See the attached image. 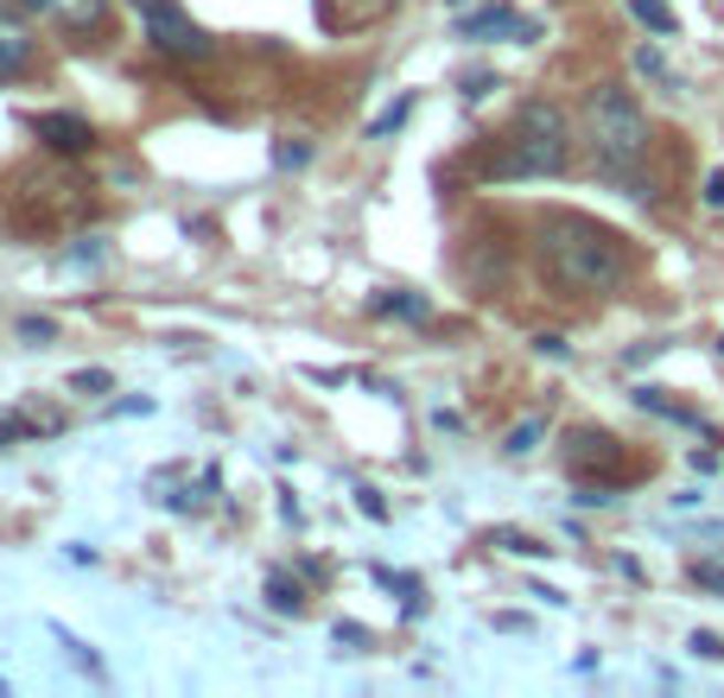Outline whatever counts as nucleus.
Returning a JSON list of instances; mask_svg holds the SVG:
<instances>
[{
	"instance_id": "8",
	"label": "nucleus",
	"mask_w": 724,
	"mask_h": 698,
	"mask_svg": "<svg viewBox=\"0 0 724 698\" xmlns=\"http://www.w3.org/2000/svg\"><path fill=\"white\" fill-rule=\"evenodd\" d=\"M26 7L71 32H103V20H108V0H26Z\"/></svg>"
},
{
	"instance_id": "13",
	"label": "nucleus",
	"mask_w": 724,
	"mask_h": 698,
	"mask_svg": "<svg viewBox=\"0 0 724 698\" xmlns=\"http://www.w3.org/2000/svg\"><path fill=\"white\" fill-rule=\"evenodd\" d=\"M52 635H57V647H64V654H71V661H77L83 673H96V679H103V661H96V647H83L77 635L64 629V622H52Z\"/></svg>"
},
{
	"instance_id": "28",
	"label": "nucleus",
	"mask_w": 724,
	"mask_h": 698,
	"mask_svg": "<svg viewBox=\"0 0 724 698\" xmlns=\"http://www.w3.org/2000/svg\"><path fill=\"white\" fill-rule=\"evenodd\" d=\"M718 356H724V336H718Z\"/></svg>"
},
{
	"instance_id": "16",
	"label": "nucleus",
	"mask_w": 724,
	"mask_h": 698,
	"mask_svg": "<svg viewBox=\"0 0 724 698\" xmlns=\"http://www.w3.org/2000/svg\"><path fill=\"white\" fill-rule=\"evenodd\" d=\"M490 546H509V552H528V559H534V552H546V546L534 540V534H515V527H496Z\"/></svg>"
},
{
	"instance_id": "17",
	"label": "nucleus",
	"mask_w": 724,
	"mask_h": 698,
	"mask_svg": "<svg viewBox=\"0 0 724 698\" xmlns=\"http://www.w3.org/2000/svg\"><path fill=\"white\" fill-rule=\"evenodd\" d=\"M39 426H32V414H0V444H20V439H32Z\"/></svg>"
},
{
	"instance_id": "2",
	"label": "nucleus",
	"mask_w": 724,
	"mask_h": 698,
	"mask_svg": "<svg viewBox=\"0 0 724 698\" xmlns=\"http://www.w3.org/2000/svg\"><path fill=\"white\" fill-rule=\"evenodd\" d=\"M585 140H592L597 172L636 184V165L648 159V115H642V103H636L629 89H617V83H597L592 96H585Z\"/></svg>"
},
{
	"instance_id": "1",
	"label": "nucleus",
	"mask_w": 724,
	"mask_h": 698,
	"mask_svg": "<svg viewBox=\"0 0 724 698\" xmlns=\"http://www.w3.org/2000/svg\"><path fill=\"white\" fill-rule=\"evenodd\" d=\"M541 267L560 292H617L629 273L617 229H604L592 216H546L541 223Z\"/></svg>"
},
{
	"instance_id": "25",
	"label": "nucleus",
	"mask_w": 724,
	"mask_h": 698,
	"mask_svg": "<svg viewBox=\"0 0 724 698\" xmlns=\"http://www.w3.org/2000/svg\"><path fill=\"white\" fill-rule=\"evenodd\" d=\"M490 89H496L490 71H470V77H465V96H470V103H477V96H490Z\"/></svg>"
},
{
	"instance_id": "24",
	"label": "nucleus",
	"mask_w": 724,
	"mask_h": 698,
	"mask_svg": "<svg viewBox=\"0 0 724 698\" xmlns=\"http://www.w3.org/2000/svg\"><path fill=\"white\" fill-rule=\"evenodd\" d=\"M356 502H362V515L369 520H388V502H382L375 490H356Z\"/></svg>"
},
{
	"instance_id": "15",
	"label": "nucleus",
	"mask_w": 724,
	"mask_h": 698,
	"mask_svg": "<svg viewBox=\"0 0 724 698\" xmlns=\"http://www.w3.org/2000/svg\"><path fill=\"white\" fill-rule=\"evenodd\" d=\"M541 432H546L541 419H521L515 432H509V458H528V451H534V444H541Z\"/></svg>"
},
{
	"instance_id": "20",
	"label": "nucleus",
	"mask_w": 724,
	"mask_h": 698,
	"mask_svg": "<svg viewBox=\"0 0 724 698\" xmlns=\"http://www.w3.org/2000/svg\"><path fill=\"white\" fill-rule=\"evenodd\" d=\"M71 388L77 394H108V368H83V375H71Z\"/></svg>"
},
{
	"instance_id": "23",
	"label": "nucleus",
	"mask_w": 724,
	"mask_h": 698,
	"mask_svg": "<svg viewBox=\"0 0 724 698\" xmlns=\"http://www.w3.org/2000/svg\"><path fill=\"white\" fill-rule=\"evenodd\" d=\"M407 108H414V103H394L388 115H382V121L369 128V140H382V133H394V128H401V121H407Z\"/></svg>"
},
{
	"instance_id": "9",
	"label": "nucleus",
	"mask_w": 724,
	"mask_h": 698,
	"mask_svg": "<svg viewBox=\"0 0 724 698\" xmlns=\"http://www.w3.org/2000/svg\"><path fill=\"white\" fill-rule=\"evenodd\" d=\"M566 458H572V470H592V464H610V458H617V439H610V432H572V444H566Z\"/></svg>"
},
{
	"instance_id": "27",
	"label": "nucleus",
	"mask_w": 724,
	"mask_h": 698,
	"mask_svg": "<svg viewBox=\"0 0 724 698\" xmlns=\"http://www.w3.org/2000/svg\"><path fill=\"white\" fill-rule=\"evenodd\" d=\"M705 204L724 210V172H712V179H705Z\"/></svg>"
},
{
	"instance_id": "6",
	"label": "nucleus",
	"mask_w": 724,
	"mask_h": 698,
	"mask_svg": "<svg viewBox=\"0 0 724 698\" xmlns=\"http://www.w3.org/2000/svg\"><path fill=\"white\" fill-rule=\"evenodd\" d=\"M32 133H39L52 153H89V147H96V128H89L83 115H39Z\"/></svg>"
},
{
	"instance_id": "22",
	"label": "nucleus",
	"mask_w": 724,
	"mask_h": 698,
	"mask_svg": "<svg viewBox=\"0 0 724 698\" xmlns=\"http://www.w3.org/2000/svg\"><path fill=\"white\" fill-rule=\"evenodd\" d=\"M693 584H705V591H724V566H712V559H693Z\"/></svg>"
},
{
	"instance_id": "14",
	"label": "nucleus",
	"mask_w": 724,
	"mask_h": 698,
	"mask_svg": "<svg viewBox=\"0 0 724 698\" xmlns=\"http://www.w3.org/2000/svg\"><path fill=\"white\" fill-rule=\"evenodd\" d=\"M267 603H274L280 616H299V610H306V597H299V584H286V578H267Z\"/></svg>"
},
{
	"instance_id": "18",
	"label": "nucleus",
	"mask_w": 724,
	"mask_h": 698,
	"mask_svg": "<svg viewBox=\"0 0 724 698\" xmlns=\"http://www.w3.org/2000/svg\"><path fill=\"white\" fill-rule=\"evenodd\" d=\"M306 159H311L306 140H280V147H274V165H280V172H286V165H306Z\"/></svg>"
},
{
	"instance_id": "7",
	"label": "nucleus",
	"mask_w": 724,
	"mask_h": 698,
	"mask_svg": "<svg viewBox=\"0 0 724 698\" xmlns=\"http://www.w3.org/2000/svg\"><path fill=\"white\" fill-rule=\"evenodd\" d=\"M458 32L465 39H541V26L534 20H521V13H509V7H490V13H470V20H458Z\"/></svg>"
},
{
	"instance_id": "11",
	"label": "nucleus",
	"mask_w": 724,
	"mask_h": 698,
	"mask_svg": "<svg viewBox=\"0 0 724 698\" xmlns=\"http://www.w3.org/2000/svg\"><path fill=\"white\" fill-rule=\"evenodd\" d=\"M369 311L375 318H426V299H414V292H375Z\"/></svg>"
},
{
	"instance_id": "21",
	"label": "nucleus",
	"mask_w": 724,
	"mask_h": 698,
	"mask_svg": "<svg viewBox=\"0 0 724 698\" xmlns=\"http://www.w3.org/2000/svg\"><path fill=\"white\" fill-rule=\"evenodd\" d=\"M686 647H693L699 661H724V642H718V635H712V629H699V635H693V642H686Z\"/></svg>"
},
{
	"instance_id": "12",
	"label": "nucleus",
	"mask_w": 724,
	"mask_h": 698,
	"mask_svg": "<svg viewBox=\"0 0 724 698\" xmlns=\"http://www.w3.org/2000/svg\"><path fill=\"white\" fill-rule=\"evenodd\" d=\"M629 13H636V20H642L648 32H661V39H668V32L680 26V20H673V7H668V0H629Z\"/></svg>"
},
{
	"instance_id": "5",
	"label": "nucleus",
	"mask_w": 724,
	"mask_h": 698,
	"mask_svg": "<svg viewBox=\"0 0 724 698\" xmlns=\"http://www.w3.org/2000/svg\"><path fill=\"white\" fill-rule=\"evenodd\" d=\"M32 57H39V39H32V26L0 0V77H20V71H32Z\"/></svg>"
},
{
	"instance_id": "10",
	"label": "nucleus",
	"mask_w": 724,
	"mask_h": 698,
	"mask_svg": "<svg viewBox=\"0 0 724 698\" xmlns=\"http://www.w3.org/2000/svg\"><path fill=\"white\" fill-rule=\"evenodd\" d=\"M636 407H648V414L673 419V426H693V432H705V419H699L693 407H680V400H668L661 388H636Z\"/></svg>"
},
{
	"instance_id": "19",
	"label": "nucleus",
	"mask_w": 724,
	"mask_h": 698,
	"mask_svg": "<svg viewBox=\"0 0 724 698\" xmlns=\"http://www.w3.org/2000/svg\"><path fill=\"white\" fill-rule=\"evenodd\" d=\"M20 336H26V343H52L57 324H52V318H20Z\"/></svg>"
},
{
	"instance_id": "4",
	"label": "nucleus",
	"mask_w": 724,
	"mask_h": 698,
	"mask_svg": "<svg viewBox=\"0 0 724 698\" xmlns=\"http://www.w3.org/2000/svg\"><path fill=\"white\" fill-rule=\"evenodd\" d=\"M128 7L147 20V39H153L159 57H179V64H204L210 57V32L191 26L184 7H172V0H128Z\"/></svg>"
},
{
	"instance_id": "3",
	"label": "nucleus",
	"mask_w": 724,
	"mask_h": 698,
	"mask_svg": "<svg viewBox=\"0 0 724 698\" xmlns=\"http://www.w3.org/2000/svg\"><path fill=\"white\" fill-rule=\"evenodd\" d=\"M566 153H572V133H566V115L553 103H528L509 128V153H502V179H553L566 172Z\"/></svg>"
},
{
	"instance_id": "26",
	"label": "nucleus",
	"mask_w": 724,
	"mask_h": 698,
	"mask_svg": "<svg viewBox=\"0 0 724 698\" xmlns=\"http://www.w3.org/2000/svg\"><path fill=\"white\" fill-rule=\"evenodd\" d=\"M636 71H648V77H668V64H661V52H648V45L636 52Z\"/></svg>"
}]
</instances>
